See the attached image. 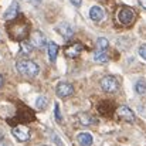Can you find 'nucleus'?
<instances>
[{
  "label": "nucleus",
  "instance_id": "nucleus-1",
  "mask_svg": "<svg viewBox=\"0 0 146 146\" xmlns=\"http://www.w3.org/2000/svg\"><path fill=\"white\" fill-rule=\"evenodd\" d=\"M16 70L19 74L24 75V77H29V78H34L38 75L40 72V67L37 62L31 61V60H27V58H21L16 62Z\"/></svg>",
  "mask_w": 146,
  "mask_h": 146
},
{
  "label": "nucleus",
  "instance_id": "nucleus-2",
  "mask_svg": "<svg viewBox=\"0 0 146 146\" xmlns=\"http://www.w3.org/2000/svg\"><path fill=\"white\" fill-rule=\"evenodd\" d=\"M27 33H29V27L26 23H11L10 27H9V36L13 38V40H24L27 37Z\"/></svg>",
  "mask_w": 146,
  "mask_h": 146
},
{
  "label": "nucleus",
  "instance_id": "nucleus-3",
  "mask_svg": "<svg viewBox=\"0 0 146 146\" xmlns=\"http://www.w3.org/2000/svg\"><path fill=\"white\" fill-rule=\"evenodd\" d=\"M133 20H135V11H133V9H131L128 6H123V7L119 9V11H118V21L121 24L128 26Z\"/></svg>",
  "mask_w": 146,
  "mask_h": 146
},
{
  "label": "nucleus",
  "instance_id": "nucleus-4",
  "mask_svg": "<svg viewBox=\"0 0 146 146\" xmlns=\"http://www.w3.org/2000/svg\"><path fill=\"white\" fill-rule=\"evenodd\" d=\"M101 88H102L105 92L112 94V92H116V91L119 90V82H118V80H116L115 77L106 75V77H104V78L101 80Z\"/></svg>",
  "mask_w": 146,
  "mask_h": 146
},
{
  "label": "nucleus",
  "instance_id": "nucleus-5",
  "mask_svg": "<svg viewBox=\"0 0 146 146\" xmlns=\"http://www.w3.org/2000/svg\"><path fill=\"white\" fill-rule=\"evenodd\" d=\"M55 92H57L58 97H61V98L71 97V95L74 94V87H72L70 82H67V81H61V82L57 84Z\"/></svg>",
  "mask_w": 146,
  "mask_h": 146
},
{
  "label": "nucleus",
  "instance_id": "nucleus-6",
  "mask_svg": "<svg viewBox=\"0 0 146 146\" xmlns=\"http://www.w3.org/2000/svg\"><path fill=\"white\" fill-rule=\"evenodd\" d=\"M11 133L14 135V138L20 142H26L30 139V129L26 126V125H19V126H14Z\"/></svg>",
  "mask_w": 146,
  "mask_h": 146
},
{
  "label": "nucleus",
  "instance_id": "nucleus-7",
  "mask_svg": "<svg viewBox=\"0 0 146 146\" xmlns=\"http://www.w3.org/2000/svg\"><path fill=\"white\" fill-rule=\"evenodd\" d=\"M116 113H118V116H119L121 119H123V121H126V122H133V121H135V113H133V111H132L129 106H126V105L119 106V108L116 109Z\"/></svg>",
  "mask_w": 146,
  "mask_h": 146
},
{
  "label": "nucleus",
  "instance_id": "nucleus-8",
  "mask_svg": "<svg viewBox=\"0 0 146 146\" xmlns=\"http://www.w3.org/2000/svg\"><path fill=\"white\" fill-rule=\"evenodd\" d=\"M84 48H85L84 44H81V43H74V44H70L68 47H65L64 52H65L67 57L74 58V57H78V55L84 51Z\"/></svg>",
  "mask_w": 146,
  "mask_h": 146
},
{
  "label": "nucleus",
  "instance_id": "nucleus-9",
  "mask_svg": "<svg viewBox=\"0 0 146 146\" xmlns=\"http://www.w3.org/2000/svg\"><path fill=\"white\" fill-rule=\"evenodd\" d=\"M55 30H57L65 40H68V38H71V37L74 36V29H72L68 23H60V24L55 27Z\"/></svg>",
  "mask_w": 146,
  "mask_h": 146
},
{
  "label": "nucleus",
  "instance_id": "nucleus-10",
  "mask_svg": "<svg viewBox=\"0 0 146 146\" xmlns=\"http://www.w3.org/2000/svg\"><path fill=\"white\" fill-rule=\"evenodd\" d=\"M30 44H31L33 47H37V48L43 47V46L46 44V37H44V34L40 33V31H34V33H31Z\"/></svg>",
  "mask_w": 146,
  "mask_h": 146
},
{
  "label": "nucleus",
  "instance_id": "nucleus-11",
  "mask_svg": "<svg viewBox=\"0 0 146 146\" xmlns=\"http://www.w3.org/2000/svg\"><path fill=\"white\" fill-rule=\"evenodd\" d=\"M19 16V4H17V1H11V4L9 6V9H7V11L4 13V20H14L16 17Z\"/></svg>",
  "mask_w": 146,
  "mask_h": 146
},
{
  "label": "nucleus",
  "instance_id": "nucleus-12",
  "mask_svg": "<svg viewBox=\"0 0 146 146\" xmlns=\"http://www.w3.org/2000/svg\"><path fill=\"white\" fill-rule=\"evenodd\" d=\"M77 142L81 146H91L94 143V138L90 132H81L77 135Z\"/></svg>",
  "mask_w": 146,
  "mask_h": 146
},
{
  "label": "nucleus",
  "instance_id": "nucleus-13",
  "mask_svg": "<svg viewBox=\"0 0 146 146\" xmlns=\"http://www.w3.org/2000/svg\"><path fill=\"white\" fill-rule=\"evenodd\" d=\"M104 17H105V11H104L102 7L94 6V7L90 9V19H91V20H94V21H101V20H104Z\"/></svg>",
  "mask_w": 146,
  "mask_h": 146
},
{
  "label": "nucleus",
  "instance_id": "nucleus-14",
  "mask_svg": "<svg viewBox=\"0 0 146 146\" xmlns=\"http://www.w3.org/2000/svg\"><path fill=\"white\" fill-rule=\"evenodd\" d=\"M77 119H78V122L81 123V125H84V126H88V125H92V123H95L97 121H95V118L94 116H91L90 113H87V112H82V113H80V115H77Z\"/></svg>",
  "mask_w": 146,
  "mask_h": 146
},
{
  "label": "nucleus",
  "instance_id": "nucleus-15",
  "mask_svg": "<svg viewBox=\"0 0 146 146\" xmlns=\"http://www.w3.org/2000/svg\"><path fill=\"white\" fill-rule=\"evenodd\" d=\"M108 60H109V55L106 54V51H104V50H97V51L94 52V61H95V62L104 64V62H108Z\"/></svg>",
  "mask_w": 146,
  "mask_h": 146
},
{
  "label": "nucleus",
  "instance_id": "nucleus-16",
  "mask_svg": "<svg viewBox=\"0 0 146 146\" xmlns=\"http://www.w3.org/2000/svg\"><path fill=\"white\" fill-rule=\"evenodd\" d=\"M57 54H58V46L54 41L48 43V57H50V61L51 62H54L57 60Z\"/></svg>",
  "mask_w": 146,
  "mask_h": 146
},
{
  "label": "nucleus",
  "instance_id": "nucleus-17",
  "mask_svg": "<svg viewBox=\"0 0 146 146\" xmlns=\"http://www.w3.org/2000/svg\"><path fill=\"white\" fill-rule=\"evenodd\" d=\"M135 92H136L138 95L146 94V81L143 78H141V80H138V81L135 82Z\"/></svg>",
  "mask_w": 146,
  "mask_h": 146
},
{
  "label": "nucleus",
  "instance_id": "nucleus-18",
  "mask_svg": "<svg viewBox=\"0 0 146 146\" xmlns=\"http://www.w3.org/2000/svg\"><path fill=\"white\" fill-rule=\"evenodd\" d=\"M47 105H48V99H47V97H44V95L37 97V99H36V108H37V109L43 111V109L47 108Z\"/></svg>",
  "mask_w": 146,
  "mask_h": 146
},
{
  "label": "nucleus",
  "instance_id": "nucleus-19",
  "mask_svg": "<svg viewBox=\"0 0 146 146\" xmlns=\"http://www.w3.org/2000/svg\"><path fill=\"white\" fill-rule=\"evenodd\" d=\"M109 47V41L105 38V37H99V38H97V50H105Z\"/></svg>",
  "mask_w": 146,
  "mask_h": 146
},
{
  "label": "nucleus",
  "instance_id": "nucleus-20",
  "mask_svg": "<svg viewBox=\"0 0 146 146\" xmlns=\"http://www.w3.org/2000/svg\"><path fill=\"white\" fill-rule=\"evenodd\" d=\"M33 48V46L31 44H29V43H21V46H20V51H21V55H29L30 54V51Z\"/></svg>",
  "mask_w": 146,
  "mask_h": 146
},
{
  "label": "nucleus",
  "instance_id": "nucleus-21",
  "mask_svg": "<svg viewBox=\"0 0 146 146\" xmlns=\"http://www.w3.org/2000/svg\"><path fill=\"white\" fill-rule=\"evenodd\" d=\"M54 116H55V119L58 121V122H61L62 121V116H61V112H60V105L55 102V105H54Z\"/></svg>",
  "mask_w": 146,
  "mask_h": 146
},
{
  "label": "nucleus",
  "instance_id": "nucleus-22",
  "mask_svg": "<svg viewBox=\"0 0 146 146\" xmlns=\"http://www.w3.org/2000/svg\"><path fill=\"white\" fill-rule=\"evenodd\" d=\"M138 52H139L141 58H142V60H145V61H146V44H142V46L139 47V51H138Z\"/></svg>",
  "mask_w": 146,
  "mask_h": 146
},
{
  "label": "nucleus",
  "instance_id": "nucleus-23",
  "mask_svg": "<svg viewBox=\"0 0 146 146\" xmlns=\"http://www.w3.org/2000/svg\"><path fill=\"white\" fill-rule=\"evenodd\" d=\"M70 1H71L75 7H80V6H81V3H82V0H70Z\"/></svg>",
  "mask_w": 146,
  "mask_h": 146
},
{
  "label": "nucleus",
  "instance_id": "nucleus-24",
  "mask_svg": "<svg viewBox=\"0 0 146 146\" xmlns=\"http://www.w3.org/2000/svg\"><path fill=\"white\" fill-rule=\"evenodd\" d=\"M139 3H141V6H142L143 9H146V0H139Z\"/></svg>",
  "mask_w": 146,
  "mask_h": 146
},
{
  "label": "nucleus",
  "instance_id": "nucleus-25",
  "mask_svg": "<svg viewBox=\"0 0 146 146\" xmlns=\"http://www.w3.org/2000/svg\"><path fill=\"white\" fill-rule=\"evenodd\" d=\"M3 82H4V80H3V75H1V74H0V87H1V85H3Z\"/></svg>",
  "mask_w": 146,
  "mask_h": 146
},
{
  "label": "nucleus",
  "instance_id": "nucleus-26",
  "mask_svg": "<svg viewBox=\"0 0 146 146\" xmlns=\"http://www.w3.org/2000/svg\"><path fill=\"white\" fill-rule=\"evenodd\" d=\"M31 1H33V3H36V4H38V3H40L41 0H31Z\"/></svg>",
  "mask_w": 146,
  "mask_h": 146
},
{
  "label": "nucleus",
  "instance_id": "nucleus-27",
  "mask_svg": "<svg viewBox=\"0 0 146 146\" xmlns=\"http://www.w3.org/2000/svg\"><path fill=\"white\" fill-rule=\"evenodd\" d=\"M3 136H4V135H3V132H1V131H0V141H1V139H3Z\"/></svg>",
  "mask_w": 146,
  "mask_h": 146
},
{
  "label": "nucleus",
  "instance_id": "nucleus-28",
  "mask_svg": "<svg viewBox=\"0 0 146 146\" xmlns=\"http://www.w3.org/2000/svg\"><path fill=\"white\" fill-rule=\"evenodd\" d=\"M0 146H7V145H4V143H0Z\"/></svg>",
  "mask_w": 146,
  "mask_h": 146
},
{
  "label": "nucleus",
  "instance_id": "nucleus-29",
  "mask_svg": "<svg viewBox=\"0 0 146 146\" xmlns=\"http://www.w3.org/2000/svg\"><path fill=\"white\" fill-rule=\"evenodd\" d=\"M43 146H48V145H43Z\"/></svg>",
  "mask_w": 146,
  "mask_h": 146
}]
</instances>
